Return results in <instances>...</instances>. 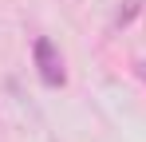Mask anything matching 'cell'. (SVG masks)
Instances as JSON below:
<instances>
[{
	"mask_svg": "<svg viewBox=\"0 0 146 142\" xmlns=\"http://www.w3.org/2000/svg\"><path fill=\"white\" fill-rule=\"evenodd\" d=\"M32 55H36V67H40V79L48 83V87H59L67 75H63V59H59V51L51 44L48 36H40L36 44H32Z\"/></svg>",
	"mask_w": 146,
	"mask_h": 142,
	"instance_id": "cell-1",
	"label": "cell"
}]
</instances>
